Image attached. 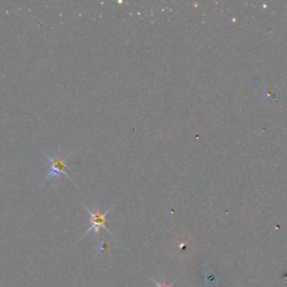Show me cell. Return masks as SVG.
Masks as SVG:
<instances>
[{"mask_svg":"<svg viewBox=\"0 0 287 287\" xmlns=\"http://www.w3.org/2000/svg\"><path fill=\"white\" fill-rule=\"evenodd\" d=\"M43 155L47 158L48 162H50V164H51L50 171H48L47 175H45L43 183L48 182V181L53 180L58 175H64V176H66L70 181H72L71 177L67 175L66 171H67V168H69L67 167V166H69V160L72 156H73V154L64 155L62 153H55L54 155H48V154L43 152Z\"/></svg>","mask_w":287,"mask_h":287,"instance_id":"6da1fadb","label":"cell"},{"mask_svg":"<svg viewBox=\"0 0 287 287\" xmlns=\"http://www.w3.org/2000/svg\"><path fill=\"white\" fill-rule=\"evenodd\" d=\"M85 209L90 214V224H91V226H90V228L88 230H86V232L82 236V238L86 235H89V233L91 231L96 232V235H99L100 229H102V228L107 230V231L111 235V232L109 231V229L107 226V215L112 210V207H110V209L107 210L103 213L101 212L100 209H96L94 211L88 209V207H85Z\"/></svg>","mask_w":287,"mask_h":287,"instance_id":"7a4b0ae2","label":"cell"},{"mask_svg":"<svg viewBox=\"0 0 287 287\" xmlns=\"http://www.w3.org/2000/svg\"><path fill=\"white\" fill-rule=\"evenodd\" d=\"M155 284H156V286L157 287H173L175 285V283H172L171 285H166V283H164V284H161V283H157V282H155Z\"/></svg>","mask_w":287,"mask_h":287,"instance_id":"3957f363","label":"cell"}]
</instances>
